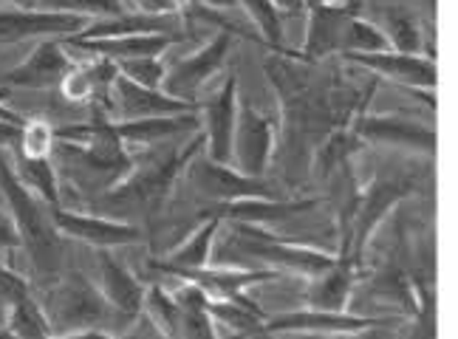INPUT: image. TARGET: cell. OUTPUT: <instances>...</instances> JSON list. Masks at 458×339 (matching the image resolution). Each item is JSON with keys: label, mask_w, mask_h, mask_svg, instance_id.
I'll list each match as a JSON object with an SVG mask.
<instances>
[{"label": "cell", "mask_w": 458, "mask_h": 339, "mask_svg": "<svg viewBox=\"0 0 458 339\" xmlns=\"http://www.w3.org/2000/svg\"><path fill=\"white\" fill-rule=\"evenodd\" d=\"M57 128H51V122L43 119H31L23 124V139H21V148L14 153L29 156V158H48L55 156L57 150Z\"/></svg>", "instance_id": "obj_22"}, {"label": "cell", "mask_w": 458, "mask_h": 339, "mask_svg": "<svg viewBox=\"0 0 458 339\" xmlns=\"http://www.w3.org/2000/svg\"><path fill=\"white\" fill-rule=\"evenodd\" d=\"M182 40V31H142V34H116V38H65V46L82 51L88 57H105L111 63L162 57L165 51Z\"/></svg>", "instance_id": "obj_10"}, {"label": "cell", "mask_w": 458, "mask_h": 339, "mask_svg": "<svg viewBox=\"0 0 458 339\" xmlns=\"http://www.w3.org/2000/svg\"><path fill=\"white\" fill-rule=\"evenodd\" d=\"M379 326L377 319L368 317H345L337 311H323L314 309L309 314H277L267 323V334H286V331H357V328H371Z\"/></svg>", "instance_id": "obj_17"}, {"label": "cell", "mask_w": 458, "mask_h": 339, "mask_svg": "<svg viewBox=\"0 0 458 339\" xmlns=\"http://www.w3.org/2000/svg\"><path fill=\"white\" fill-rule=\"evenodd\" d=\"M348 57L402 85L428 88V91L436 85L433 57H419L413 51H399V55H391V51H368V55H348Z\"/></svg>", "instance_id": "obj_15"}, {"label": "cell", "mask_w": 458, "mask_h": 339, "mask_svg": "<svg viewBox=\"0 0 458 339\" xmlns=\"http://www.w3.org/2000/svg\"><path fill=\"white\" fill-rule=\"evenodd\" d=\"M233 31L221 29L218 34L209 43H204L199 51H192L190 57L175 60L173 65H167V74H165V91L192 102L201 88L218 74V68L224 65L229 48H233Z\"/></svg>", "instance_id": "obj_6"}, {"label": "cell", "mask_w": 458, "mask_h": 339, "mask_svg": "<svg viewBox=\"0 0 458 339\" xmlns=\"http://www.w3.org/2000/svg\"><path fill=\"white\" fill-rule=\"evenodd\" d=\"M51 218H55V226L60 229L63 238L80 241L91 249H116V246H131L142 241V229L128 221L65 209L63 204L51 207Z\"/></svg>", "instance_id": "obj_7"}, {"label": "cell", "mask_w": 458, "mask_h": 339, "mask_svg": "<svg viewBox=\"0 0 458 339\" xmlns=\"http://www.w3.org/2000/svg\"><path fill=\"white\" fill-rule=\"evenodd\" d=\"M272 124L260 114L252 111V105H241L238 108V124H235V141H233V165L246 173L260 178L267 173V165L272 158Z\"/></svg>", "instance_id": "obj_13"}, {"label": "cell", "mask_w": 458, "mask_h": 339, "mask_svg": "<svg viewBox=\"0 0 458 339\" xmlns=\"http://www.w3.org/2000/svg\"><path fill=\"white\" fill-rule=\"evenodd\" d=\"M204 124L201 133L207 139V156L213 162L233 165V141H235V124H238V80L229 77L218 94L204 102Z\"/></svg>", "instance_id": "obj_11"}, {"label": "cell", "mask_w": 458, "mask_h": 339, "mask_svg": "<svg viewBox=\"0 0 458 339\" xmlns=\"http://www.w3.org/2000/svg\"><path fill=\"white\" fill-rule=\"evenodd\" d=\"M6 331L17 339H46L57 334L48 319V311L31 294L6 306Z\"/></svg>", "instance_id": "obj_19"}, {"label": "cell", "mask_w": 458, "mask_h": 339, "mask_svg": "<svg viewBox=\"0 0 458 339\" xmlns=\"http://www.w3.org/2000/svg\"><path fill=\"white\" fill-rule=\"evenodd\" d=\"M199 4H204L209 9H218V12H233L235 6H241L238 0H199Z\"/></svg>", "instance_id": "obj_29"}, {"label": "cell", "mask_w": 458, "mask_h": 339, "mask_svg": "<svg viewBox=\"0 0 458 339\" xmlns=\"http://www.w3.org/2000/svg\"><path fill=\"white\" fill-rule=\"evenodd\" d=\"M354 133L374 141V145H391V148H404V150H421L433 156L436 150V133L428 124L396 119V116H362L354 124Z\"/></svg>", "instance_id": "obj_14"}, {"label": "cell", "mask_w": 458, "mask_h": 339, "mask_svg": "<svg viewBox=\"0 0 458 339\" xmlns=\"http://www.w3.org/2000/svg\"><path fill=\"white\" fill-rule=\"evenodd\" d=\"M201 145H207V139L199 131L196 139H192L190 145H184L179 153H170L167 158H162V162L142 167L139 173H131V175L122 178L119 184H114L111 190H105L102 199H99V207L111 209V212H119V209L153 212L167 199V192L173 190L175 178H179L182 170H187V165L196 158Z\"/></svg>", "instance_id": "obj_2"}, {"label": "cell", "mask_w": 458, "mask_h": 339, "mask_svg": "<svg viewBox=\"0 0 458 339\" xmlns=\"http://www.w3.org/2000/svg\"><path fill=\"white\" fill-rule=\"evenodd\" d=\"M116 133L125 139V145H156V141L179 136V133H199L201 119L199 114H173V116H148V119H114Z\"/></svg>", "instance_id": "obj_16"}, {"label": "cell", "mask_w": 458, "mask_h": 339, "mask_svg": "<svg viewBox=\"0 0 458 339\" xmlns=\"http://www.w3.org/2000/svg\"><path fill=\"white\" fill-rule=\"evenodd\" d=\"M221 226H224V221L216 216L204 218V224L192 232L182 246H175L165 263H158V269L167 275L175 269H201V266H209L213 263L209 252H213V243H216V235H218Z\"/></svg>", "instance_id": "obj_18"}, {"label": "cell", "mask_w": 458, "mask_h": 339, "mask_svg": "<svg viewBox=\"0 0 458 339\" xmlns=\"http://www.w3.org/2000/svg\"><path fill=\"white\" fill-rule=\"evenodd\" d=\"M26 294H31L29 292V283L21 275H17V272H12L9 266L0 263V302L12 306L14 300H21Z\"/></svg>", "instance_id": "obj_25"}, {"label": "cell", "mask_w": 458, "mask_h": 339, "mask_svg": "<svg viewBox=\"0 0 458 339\" xmlns=\"http://www.w3.org/2000/svg\"><path fill=\"white\" fill-rule=\"evenodd\" d=\"M105 317V297L99 292V285L85 280L82 275H72L60 289L51 294L48 306V319L51 326L68 328L63 336H74L80 331L97 328Z\"/></svg>", "instance_id": "obj_4"}, {"label": "cell", "mask_w": 458, "mask_h": 339, "mask_svg": "<svg viewBox=\"0 0 458 339\" xmlns=\"http://www.w3.org/2000/svg\"><path fill=\"white\" fill-rule=\"evenodd\" d=\"M94 252H97V285L105 302H108L111 309H116L119 314L136 319L145 309L148 289L139 283V277L125 263L114 258L111 249H94Z\"/></svg>", "instance_id": "obj_12"}, {"label": "cell", "mask_w": 458, "mask_h": 339, "mask_svg": "<svg viewBox=\"0 0 458 339\" xmlns=\"http://www.w3.org/2000/svg\"><path fill=\"white\" fill-rule=\"evenodd\" d=\"M14 158V170L21 175V182L43 199L48 207H57L60 204V178H57V165L55 158H29L21 153H12Z\"/></svg>", "instance_id": "obj_20"}, {"label": "cell", "mask_w": 458, "mask_h": 339, "mask_svg": "<svg viewBox=\"0 0 458 339\" xmlns=\"http://www.w3.org/2000/svg\"><path fill=\"white\" fill-rule=\"evenodd\" d=\"M0 192H4L6 209L12 212L17 229H21L23 249L34 272L40 277H57L63 258V235L55 226V218H51V207L21 182V175L14 170L12 150L4 148H0Z\"/></svg>", "instance_id": "obj_1"}, {"label": "cell", "mask_w": 458, "mask_h": 339, "mask_svg": "<svg viewBox=\"0 0 458 339\" xmlns=\"http://www.w3.org/2000/svg\"><path fill=\"white\" fill-rule=\"evenodd\" d=\"M40 9L51 12H72L91 17V21H105V17H119L131 12L128 0H38Z\"/></svg>", "instance_id": "obj_21"}, {"label": "cell", "mask_w": 458, "mask_h": 339, "mask_svg": "<svg viewBox=\"0 0 458 339\" xmlns=\"http://www.w3.org/2000/svg\"><path fill=\"white\" fill-rule=\"evenodd\" d=\"M23 124L26 122H9V119H0V148L4 150H17L21 148V139H23Z\"/></svg>", "instance_id": "obj_27"}, {"label": "cell", "mask_w": 458, "mask_h": 339, "mask_svg": "<svg viewBox=\"0 0 458 339\" xmlns=\"http://www.w3.org/2000/svg\"><path fill=\"white\" fill-rule=\"evenodd\" d=\"M63 38H46L34 46L31 55L14 68L0 74V88H23V91H48L60 88L68 71L74 68V57L65 51Z\"/></svg>", "instance_id": "obj_5"}, {"label": "cell", "mask_w": 458, "mask_h": 339, "mask_svg": "<svg viewBox=\"0 0 458 339\" xmlns=\"http://www.w3.org/2000/svg\"><path fill=\"white\" fill-rule=\"evenodd\" d=\"M199 102H187L167 94L165 88H145L125 74H116L111 88V119H148L199 111Z\"/></svg>", "instance_id": "obj_9"}, {"label": "cell", "mask_w": 458, "mask_h": 339, "mask_svg": "<svg viewBox=\"0 0 458 339\" xmlns=\"http://www.w3.org/2000/svg\"><path fill=\"white\" fill-rule=\"evenodd\" d=\"M238 4L252 17V23L260 29L263 38L269 40V46L277 48L284 43V23H280V12L275 0H238Z\"/></svg>", "instance_id": "obj_23"}, {"label": "cell", "mask_w": 458, "mask_h": 339, "mask_svg": "<svg viewBox=\"0 0 458 339\" xmlns=\"http://www.w3.org/2000/svg\"><path fill=\"white\" fill-rule=\"evenodd\" d=\"M190 182L201 195H207L209 201L226 204V201H241V199H275L269 187L255 175H246L233 165H221L213 162L209 156L199 158V162H190Z\"/></svg>", "instance_id": "obj_8"}, {"label": "cell", "mask_w": 458, "mask_h": 339, "mask_svg": "<svg viewBox=\"0 0 458 339\" xmlns=\"http://www.w3.org/2000/svg\"><path fill=\"white\" fill-rule=\"evenodd\" d=\"M116 68H119V74H125L128 80L145 85V88H162L165 74H167V65L162 63V57L122 60V63H116Z\"/></svg>", "instance_id": "obj_24"}, {"label": "cell", "mask_w": 458, "mask_h": 339, "mask_svg": "<svg viewBox=\"0 0 458 339\" xmlns=\"http://www.w3.org/2000/svg\"><path fill=\"white\" fill-rule=\"evenodd\" d=\"M128 6L136 12H148V14H170L179 12V0H128Z\"/></svg>", "instance_id": "obj_28"}, {"label": "cell", "mask_w": 458, "mask_h": 339, "mask_svg": "<svg viewBox=\"0 0 458 339\" xmlns=\"http://www.w3.org/2000/svg\"><path fill=\"white\" fill-rule=\"evenodd\" d=\"M275 4H277V6H284L286 12H301L306 0H275Z\"/></svg>", "instance_id": "obj_30"}, {"label": "cell", "mask_w": 458, "mask_h": 339, "mask_svg": "<svg viewBox=\"0 0 458 339\" xmlns=\"http://www.w3.org/2000/svg\"><path fill=\"white\" fill-rule=\"evenodd\" d=\"M14 249H23L21 229H17L12 212L0 207V255H4V252H14Z\"/></svg>", "instance_id": "obj_26"}, {"label": "cell", "mask_w": 458, "mask_h": 339, "mask_svg": "<svg viewBox=\"0 0 458 339\" xmlns=\"http://www.w3.org/2000/svg\"><path fill=\"white\" fill-rule=\"evenodd\" d=\"M94 21L72 12H51L40 6H0V46L46 38H74Z\"/></svg>", "instance_id": "obj_3"}, {"label": "cell", "mask_w": 458, "mask_h": 339, "mask_svg": "<svg viewBox=\"0 0 458 339\" xmlns=\"http://www.w3.org/2000/svg\"><path fill=\"white\" fill-rule=\"evenodd\" d=\"M0 119H9V122H26V119H21V116H17V114H12V111L6 108L4 102H0Z\"/></svg>", "instance_id": "obj_31"}]
</instances>
